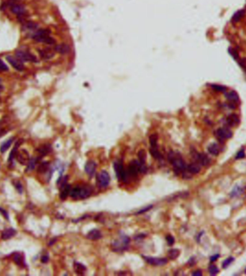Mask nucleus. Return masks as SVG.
Segmentation results:
<instances>
[{
	"label": "nucleus",
	"mask_w": 246,
	"mask_h": 276,
	"mask_svg": "<svg viewBox=\"0 0 246 276\" xmlns=\"http://www.w3.org/2000/svg\"><path fill=\"white\" fill-rule=\"evenodd\" d=\"M168 160L172 164L174 171L176 173H184L186 170V164L180 155H177L173 151L168 153Z\"/></svg>",
	"instance_id": "f257e3e1"
},
{
	"label": "nucleus",
	"mask_w": 246,
	"mask_h": 276,
	"mask_svg": "<svg viewBox=\"0 0 246 276\" xmlns=\"http://www.w3.org/2000/svg\"><path fill=\"white\" fill-rule=\"evenodd\" d=\"M51 31L48 29H41L36 33L33 34V39L38 43L48 44V45H54L56 41L52 37L50 36Z\"/></svg>",
	"instance_id": "f03ea898"
},
{
	"label": "nucleus",
	"mask_w": 246,
	"mask_h": 276,
	"mask_svg": "<svg viewBox=\"0 0 246 276\" xmlns=\"http://www.w3.org/2000/svg\"><path fill=\"white\" fill-rule=\"evenodd\" d=\"M92 189L88 186H77L71 188L70 192V196L72 199L78 200V199H85L92 194Z\"/></svg>",
	"instance_id": "7ed1b4c3"
},
{
	"label": "nucleus",
	"mask_w": 246,
	"mask_h": 276,
	"mask_svg": "<svg viewBox=\"0 0 246 276\" xmlns=\"http://www.w3.org/2000/svg\"><path fill=\"white\" fill-rule=\"evenodd\" d=\"M130 239L127 236H122L120 239L115 241L114 243H112V249L115 252H122L125 249H128V245L130 244Z\"/></svg>",
	"instance_id": "20e7f679"
},
{
	"label": "nucleus",
	"mask_w": 246,
	"mask_h": 276,
	"mask_svg": "<svg viewBox=\"0 0 246 276\" xmlns=\"http://www.w3.org/2000/svg\"><path fill=\"white\" fill-rule=\"evenodd\" d=\"M110 182V174L106 170H102L96 176V184L101 188L107 187Z\"/></svg>",
	"instance_id": "39448f33"
},
{
	"label": "nucleus",
	"mask_w": 246,
	"mask_h": 276,
	"mask_svg": "<svg viewBox=\"0 0 246 276\" xmlns=\"http://www.w3.org/2000/svg\"><path fill=\"white\" fill-rule=\"evenodd\" d=\"M114 168L115 170L116 176H117V179L120 181H126L127 179V172L124 168V166L122 162V160H117L114 163Z\"/></svg>",
	"instance_id": "423d86ee"
},
{
	"label": "nucleus",
	"mask_w": 246,
	"mask_h": 276,
	"mask_svg": "<svg viewBox=\"0 0 246 276\" xmlns=\"http://www.w3.org/2000/svg\"><path fill=\"white\" fill-rule=\"evenodd\" d=\"M15 55L18 59H20L22 61L25 62H33V63H36L38 62L37 58L29 52L23 51H17L15 52Z\"/></svg>",
	"instance_id": "0eeeda50"
},
{
	"label": "nucleus",
	"mask_w": 246,
	"mask_h": 276,
	"mask_svg": "<svg viewBox=\"0 0 246 276\" xmlns=\"http://www.w3.org/2000/svg\"><path fill=\"white\" fill-rule=\"evenodd\" d=\"M143 258L144 259L146 263L153 266H163L165 265L168 263V260L166 258H163V257L143 256Z\"/></svg>",
	"instance_id": "6e6552de"
},
{
	"label": "nucleus",
	"mask_w": 246,
	"mask_h": 276,
	"mask_svg": "<svg viewBox=\"0 0 246 276\" xmlns=\"http://www.w3.org/2000/svg\"><path fill=\"white\" fill-rule=\"evenodd\" d=\"M6 59L15 70H18V71H23L25 70V66L23 63V61L17 58L11 56V55H7L6 57Z\"/></svg>",
	"instance_id": "1a4fd4ad"
},
{
	"label": "nucleus",
	"mask_w": 246,
	"mask_h": 276,
	"mask_svg": "<svg viewBox=\"0 0 246 276\" xmlns=\"http://www.w3.org/2000/svg\"><path fill=\"white\" fill-rule=\"evenodd\" d=\"M217 136L220 141H224L225 140L229 139L233 136V132L229 128L222 127L217 130Z\"/></svg>",
	"instance_id": "9d476101"
},
{
	"label": "nucleus",
	"mask_w": 246,
	"mask_h": 276,
	"mask_svg": "<svg viewBox=\"0 0 246 276\" xmlns=\"http://www.w3.org/2000/svg\"><path fill=\"white\" fill-rule=\"evenodd\" d=\"M193 156L201 166H207L209 165L210 162H211V160L208 157V155H206L205 153H198V152H195V154Z\"/></svg>",
	"instance_id": "9b49d317"
},
{
	"label": "nucleus",
	"mask_w": 246,
	"mask_h": 276,
	"mask_svg": "<svg viewBox=\"0 0 246 276\" xmlns=\"http://www.w3.org/2000/svg\"><path fill=\"white\" fill-rule=\"evenodd\" d=\"M16 159L17 161L22 165H27L28 163L29 160H30V156H29V153L25 150H23L20 152H17L16 155Z\"/></svg>",
	"instance_id": "f8f14e48"
},
{
	"label": "nucleus",
	"mask_w": 246,
	"mask_h": 276,
	"mask_svg": "<svg viewBox=\"0 0 246 276\" xmlns=\"http://www.w3.org/2000/svg\"><path fill=\"white\" fill-rule=\"evenodd\" d=\"M84 169H85L86 173L88 176L92 177L95 174V173H96V163L94 161H93V160H89V161H88L86 163Z\"/></svg>",
	"instance_id": "ddd939ff"
},
{
	"label": "nucleus",
	"mask_w": 246,
	"mask_h": 276,
	"mask_svg": "<svg viewBox=\"0 0 246 276\" xmlns=\"http://www.w3.org/2000/svg\"><path fill=\"white\" fill-rule=\"evenodd\" d=\"M21 142H22L21 140H20L17 141V142H16V144H15V147L12 148L10 154H9V158H8V163H9V167H12V166H13L14 158H15V157H16L17 152V149H18V148L20 147V145H21Z\"/></svg>",
	"instance_id": "4468645a"
},
{
	"label": "nucleus",
	"mask_w": 246,
	"mask_h": 276,
	"mask_svg": "<svg viewBox=\"0 0 246 276\" xmlns=\"http://www.w3.org/2000/svg\"><path fill=\"white\" fill-rule=\"evenodd\" d=\"M12 260H13L14 263L16 265L21 267H25L26 266L25 262V258L23 257V255L20 254V252H15L12 255Z\"/></svg>",
	"instance_id": "2eb2a0df"
},
{
	"label": "nucleus",
	"mask_w": 246,
	"mask_h": 276,
	"mask_svg": "<svg viewBox=\"0 0 246 276\" xmlns=\"http://www.w3.org/2000/svg\"><path fill=\"white\" fill-rule=\"evenodd\" d=\"M17 231L15 229L13 228H7L6 229L4 230L2 232V235L1 237L3 240H7V239H11L16 234Z\"/></svg>",
	"instance_id": "dca6fc26"
},
{
	"label": "nucleus",
	"mask_w": 246,
	"mask_h": 276,
	"mask_svg": "<svg viewBox=\"0 0 246 276\" xmlns=\"http://www.w3.org/2000/svg\"><path fill=\"white\" fill-rule=\"evenodd\" d=\"M51 150H52V148H51V145L46 144V145H42L41 147H40V148L37 150V152H38V154H39V156L38 157L41 159L43 157L45 156V155H48L49 152H51Z\"/></svg>",
	"instance_id": "f3484780"
},
{
	"label": "nucleus",
	"mask_w": 246,
	"mask_h": 276,
	"mask_svg": "<svg viewBox=\"0 0 246 276\" xmlns=\"http://www.w3.org/2000/svg\"><path fill=\"white\" fill-rule=\"evenodd\" d=\"M86 237L91 240H98L102 237V234L99 230L92 229L87 234Z\"/></svg>",
	"instance_id": "a211bd4d"
},
{
	"label": "nucleus",
	"mask_w": 246,
	"mask_h": 276,
	"mask_svg": "<svg viewBox=\"0 0 246 276\" xmlns=\"http://www.w3.org/2000/svg\"><path fill=\"white\" fill-rule=\"evenodd\" d=\"M71 189V186L68 185V184H66V185L61 188L60 198L61 200H65L68 197V196L70 195Z\"/></svg>",
	"instance_id": "6ab92c4d"
},
{
	"label": "nucleus",
	"mask_w": 246,
	"mask_h": 276,
	"mask_svg": "<svg viewBox=\"0 0 246 276\" xmlns=\"http://www.w3.org/2000/svg\"><path fill=\"white\" fill-rule=\"evenodd\" d=\"M186 170L191 174H197L201 170V167L198 163H191L186 166Z\"/></svg>",
	"instance_id": "aec40b11"
},
{
	"label": "nucleus",
	"mask_w": 246,
	"mask_h": 276,
	"mask_svg": "<svg viewBox=\"0 0 246 276\" xmlns=\"http://www.w3.org/2000/svg\"><path fill=\"white\" fill-rule=\"evenodd\" d=\"M11 11H12V13L18 15V16L23 15L25 13V7L20 5H13L11 7Z\"/></svg>",
	"instance_id": "412c9836"
},
{
	"label": "nucleus",
	"mask_w": 246,
	"mask_h": 276,
	"mask_svg": "<svg viewBox=\"0 0 246 276\" xmlns=\"http://www.w3.org/2000/svg\"><path fill=\"white\" fill-rule=\"evenodd\" d=\"M239 121H240L239 117L235 114H230L227 118V123L228 125L231 126V127H234V126L237 125L239 123Z\"/></svg>",
	"instance_id": "4be33fe9"
},
{
	"label": "nucleus",
	"mask_w": 246,
	"mask_h": 276,
	"mask_svg": "<svg viewBox=\"0 0 246 276\" xmlns=\"http://www.w3.org/2000/svg\"><path fill=\"white\" fill-rule=\"evenodd\" d=\"M55 51H56L57 53L60 54H66L68 52H69L70 51V48L68 45L65 43H61L59 44V45H57L56 46H55L54 48Z\"/></svg>",
	"instance_id": "5701e85b"
},
{
	"label": "nucleus",
	"mask_w": 246,
	"mask_h": 276,
	"mask_svg": "<svg viewBox=\"0 0 246 276\" xmlns=\"http://www.w3.org/2000/svg\"><path fill=\"white\" fill-rule=\"evenodd\" d=\"M39 53L41 56L42 57V58L45 59V60H48V59H50V58L54 56V53L50 49L41 50V51H39Z\"/></svg>",
	"instance_id": "b1692460"
},
{
	"label": "nucleus",
	"mask_w": 246,
	"mask_h": 276,
	"mask_svg": "<svg viewBox=\"0 0 246 276\" xmlns=\"http://www.w3.org/2000/svg\"><path fill=\"white\" fill-rule=\"evenodd\" d=\"M41 160L39 157L38 158H32L30 159L28 163L27 164V168H26V171H30V170H34V168L36 166L38 161Z\"/></svg>",
	"instance_id": "393cba45"
},
{
	"label": "nucleus",
	"mask_w": 246,
	"mask_h": 276,
	"mask_svg": "<svg viewBox=\"0 0 246 276\" xmlns=\"http://www.w3.org/2000/svg\"><path fill=\"white\" fill-rule=\"evenodd\" d=\"M14 137H11L9 139H8L7 140H6L5 142H2V144L0 146V152L2 153H4V152H6L8 149L9 148V147L11 146V145L12 144L14 141Z\"/></svg>",
	"instance_id": "a878e982"
},
{
	"label": "nucleus",
	"mask_w": 246,
	"mask_h": 276,
	"mask_svg": "<svg viewBox=\"0 0 246 276\" xmlns=\"http://www.w3.org/2000/svg\"><path fill=\"white\" fill-rule=\"evenodd\" d=\"M74 268L75 273L78 275H83L84 272L86 271V267L84 265H82L81 263H77V262L74 263Z\"/></svg>",
	"instance_id": "bb28decb"
},
{
	"label": "nucleus",
	"mask_w": 246,
	"mask_h": 276,
	"mask_svg": "<svg viewBox=\"0 0 246 276\" xmlns=\"http://www.w3.org/2000/svg\"><path fill=\"white\" fill-rule=\"evenodd\" d=\"M225 97L230 102H237L239 99V96L237 93L234 91H230L229 92L225 93Z\"/></svg>",
	"instance_id": "cd10ccee"
},
{
	"label": "nucleus",
	"mask_w": 246,
	"mask_h": 276,
	"mask_svg": "<svg viewBox=\"0 0 246 276\" xmlns=\"http://www.w3.org/2000/svg\"><path fill=\"white\" fill-rule=\"evenodd\" d=\"M150 153L155 159H156V160H161V159L162 158V155H161V153L160 152V151L158 150L157 147H155V148L151 147L150 149Z\"/></svg>",
	"instance_id": "c85d7f7f"
},
{
	"label": "nucleus",
	"mask_w": 246,
	"mask_h": 276,
	"mask_svg": "<svg viewBox=\"0 0 246 276\" xmlns=\"http://www.w3.org/2000/svg\"><path fill=\"white\" fill-rule=\"evenodd\" d=\"M208 151L213 155H217L219 152V148L216 143H212L208 146Z\"/></svg>",
	"instance_id": "c756f323"
},
{
	"label": "nucleus",
	"mask_w": 246,
	"mask_h": 276,
	"mask_svg": "<svg viewBox=\"0 0 246 276\" xmlns=\"http://www.w3.org/2000/svg\"><path fill=\"white\" fill-rule=\"evenodd\" d=\"M50 164L48 162H43L38 168V172L39 173H45L49 170Z\"/></svg>",
	"instance_id": "7c9ffc66"
},
{
	"label": "nucleus",
	"mask_w": 246,
	"mask_h": 276,
	"mask_svg": "<svg viewBox=\"0 0 246 276\" xmlns=\"http://www.w3.org/2000/svg\"><path fill=\"white\" fill-rule=\"evenodd\" d=\"M245 13V10H243V9H242V10L237 11V12L233 15V18H232V21H233V23H237V22L240 21V19L244 17Z\"/></svg>",
	"instance_id": "2f4dec72"
},
{
	"label": "nucleus",
	"mask_w": 246,
	"mask_h": 276,
	"mask_svg": "<svg viewBox=\"0 0 246 276\" xmlns=\"http://www.w3.org/2000/svg\"><path fill=\"white\" fill-rule=\"evenodd\" d=\"M180 251L177 249H172L168 251V257L171 260H175L179 257Z\"/></svg>",
	"instance_id": "473e14b6"
},
{
	"label": "nucleus",
	"mask_w": 246,
	"mask_h": 276,
	"mask_svg": "<svg viewBox=\"0 0 246 276\" xmlns=\"http://www.w3.org/2000/svg\"><path fill=\"white\" fill-rule=\"evenodd\" d=\"M243 193V188L237 186L235 187L234 189L233 190L232 193L230 194V196H231V197H237L240 195H241Z\"/></svg>",
	"instance_id": "72a5a7b5"
},
{
	"label": "nucleus",
	"mask_w": 246,
	"mask_h": 276,
	"mask_svg": "<svg viewBox=\"0 0 246 276\" xmlns=\"http://www.w3.org/2000/svg\"><path fill=\"white\" fill-rule=\"evenodd\" d=\"M149 142H150V146L155 148L157 147V142H158V136L156 134H153L150 136L149 137Z\"/></svg>",
	"instance_id": "f704fd0d"
},
{
	"label": "nucleus",
	"mask_w": 246,
	"mask_h": 276,
	"mask_svg": "<svg viewBox=\"0 0 246 276\" xmlns=\"http://www.w3.org/2000/svg\"><path fill=\"white\" fill-rule=\"evenodd\" d=\"M138 159L140 163L145 164L146 160V153L144 150H140L138 152Z\"/></svg>",
	"instance_id": "c9c22d12"
},
{
	"label": "nucleus",
	"mask_w": 246,
	"mask_h": 276,
	"mask_svg": "<svg viewBox=\"0 0 246 276\" xmlns=\"http://www.w3.org/2000/svg\"><path fill=\"white\" fill-rule=\"evenodd\" d=\"M13 185L15 186V188L17 189V192L19 194H22L23 192V187L22 186V184L20 183V181H13Z\"/></svg>",
	"instance_id": "e433bc0d"
},
{
	"label": "nucleus",
	"mask_w": 246,
	"mask_h": 276,
	"mask_svg": "<svg viewBox=\"0 0 246 276\" xmlns=\"http://www.w3.org/2000/svg\"><path fill=\"white\" fill-rule=\"evenodd\" d=\"M38 25L36 24V23H33V22H28L25 24V27L27 30H35V29L38 28Z\"/></svg>",
	"instance_id": "4c0bfd02"
},
{
	"label": "nucleus",
	"mask_w": 246,
	"mask_h": 276,
	"mask_svg": "<svg viewBox=\"0 0 246 276\" xmlns=\"http://www.w3.org/2000/svg\"><path fill=\"white\" fill-rule=\"evenodd\" d=\"M209 274L211 275H216L219 273V269L214 265H211L209 267Z\"/></svg>",
	"instance_id": "58836bf2"
},
{
	"label": "nucleus",
	"mask_w": 246,
	"mask_h": 276,
	"mask_svg": "<svg viewBox=\"0 0 246 276\" xmlns=\"http://www.w3.org/2000/svg\"><path fill=\"white\" fill-rule=\"evenodd\" d=\"M233 261H234V257H228L227 259H226V260L222 263V267H223V268H227V267L230 265Z\"/></svg>",
	"instance_id": "ea45409f"
},
{
	"label": "nucleus",
	"mask_w": 246,
	"mask_h": 276,
	"mask_svg": "<svg viewBox=\"0 0 246 276\" xmlns=\"http://www.w3.org/2000/svg\"><path fill=\"white\" fill-rule=\"evenodd\" d=\"M229 53L231 55V56L233 57L234 59H235V60L238 59L239 54H238V53L237 52V51H236L235 49H234V48H229Z\"/></svg>",
	"instance_id": "a19ab883"
},
{
	"label": "nucleus",
	"mask_w": 246,
	"mask_h": 276,
	"mask_svg": "<svg viewBox=\"0 0 246 276\" xmlns=\"http://www.w3.org/2000/svg\"><path fill=\"white\" fill-rule=\"evenodd\" d=\"M212 87L214 88V89L216 90V91H221V92H225V91H226L227 90V88L225 86H224L212 85Z\"/></svg>",
	"instance_id": "79ce46f5"
},
{
	"label": "nucleus",
	"mask_w": 246,
	"mask_h": 276,
	"mask_svg": "<svg viewBox=\"0 0 246 276\" xmlns=\"http://www.w3.org/2000/svg\"><path fill=\"white\" fill-rule=\"evenodd\" d=\"M245 157V150L243 149L240 150L237 153L235 156L236 160H239V159H243Z\"/></svg>",
	"instance_id": "37998d69"
},
{
	"label": "nucleus",
	"mask_w": 246,
	"mask_h": 276,
	"mask_svg": "<svg viewBox=\"0 0 246 276\" xmlns=\"http://www.w3.org/2000/svg\"><path fill=\"white\" fill-rule=\"evenodd\" d=\"M8 70H9V68L7 67V66L0 59V70H2V71H7Z\"/></svg>",
	"instance_id": "c03bdc74"
},
{
	"label": "nucleus",
	"mask_w": 246,
	"mask_h": 276,
	"mask_svg": "<svg viewBox=\"0 0 246 276\" xmlns=\"http://www.w3.org/2000/svg\"><path fill=\"white\" fill-rule=\"evenodd\" d=\"M152 208H153V206H152V205H150V206H147V207L143 208V209H141V210L138 211L136 213V214L138 215V214H141V213H146V212L148 211L149 210H150Z\"/></svg>",
	"instance_id": "a18cd8bd"
},
{
	"label": "nucleus",
	"mask_w": 246,
	"mask_h": 276,
	"mask_svg": "<svg viewBox=\"0 0 246 276\" xmlns=\"http://www.w3.org/2000/svg\"><path fill=\"white\" fill-rule=\"evenodd\" d=\"M166 241H167V242H168V244L169 245H174V242H175V239H174V237L173 236H171V235H168L166 237Z\"/></svg>",
	"instance_id": "49530a36"
},
{
	"label": "nucleus",
	"mask_w": 246,
	"mask_h": 276,
	"mask_svg": "<svg viewBox=\"0 0 246 276\" xmlns=\"http://www.w3.org/2000/svg\"><path fill=\"white\" fill-rule=\"evenodd\" d=\"M49 261V256L48 255H44L41 257V262L43 263H47Z\"/></svg>",
	"instance_id": "de8ad7c7"
},
{
	"label": "nucleus",
	"mask_w": 246,
	"mask_h": 276,
	"mask_svg": "<svg viewBox=\"0 0 246 276\" xmlns=\"http://www.w3.org/2000/svg\"><path fill=\"white\" fill-rule=\"evenodd\" d=\"M0 213H2V214L5 216V218H6L7 220H9V215H8V213L7 211H5V209H3L2 208L0 207Z\"/></svg>",
	"instance_id": "09e8293b"
},
{
	"label": "nucleus",
	"mask_w": 246,
	"mask_h": 276,
	"mask_svg": "<svg viewBox=\"0 0 246 276\" xmlns=\"http://www.w3.org/2000/svg\"><path fill=\"white\" fill-rule=\"evenodd\" d=\"M219 255H218V254H217V255H213V256H212V257H210V262H211V263L215 262L218 258H219Z\"/></svg>",
	"instance_id": "8fccbe9b"
},
{
	"label": "nucleus",
	"mask_w": 246,
	"mask_h": 276,
	"mask_svg": "<svg viewBox=\"0 0 246 276\" xmlns=\"http://www.w3.org/2000/svg\"><path fill=\"white\" fill-rule=\"evenodd\" d=\"M195 263H196V261H195V259H194V257H191V258L189 260V264L190 266H193L194 264H195Z\"/></svg>",
	"instance_id": "3c124183"
},
{
	"label": "nucleus",
	"mask_w": 246,
	"mask_h": 276,
	"mask_svg": "<svg viewBox=\"0 0 246 276\" xmlns=\"http://www.w3.org/2000/svg\"><path fill=\"white\" fill-rule=\"evenodd\" d=\"M192 275H196V276H200V275H202V273H201V270H197V271L194 272V273H192Z\"/></svg>",
	"instance_id": "603ef678"
},
{
	"label": "nucleus",
	"mask_w": 246,
	"mask_h": 276,
	"mask_svg": "<svg viewBox=\"0 0 246 276\" xmlns=\"http://www.w3.org/2000/svg\"><path fill=\"white\" fill-rule=\"evenodd\" d=\"M56 238H54V239H51V241H50V242H49V244H48V245L49 246H51V245H53V244L56 242Z\"/></svg>",
	"instance_id": "864d4df0"
},
{
	"label": "nucleus",
	"mask_w": 246,
	"mask_h": 276,
	"mask_svg": "<svg viewBox=\"0 0 246 276\" xmlns=\"http://www.w3.org/2000/svg\"><path fill=\"white\" fill-rule=\"evenodd\" d=\"M2 91H3V86L2 85H0V94L2 93Z\"/></svg>",
	"instance_id": "5fc2aeb1"
},
{
	"label": "nucleus",
	"mask_w": 246,
	"mask_h": 276,
	"mask_svg": "<svg viewBox=\"0 0 246 276\" xmlns=\"http://www.w3.org/2000/svg\"><path fill=\"white\" fill-rule=\"evenodd\" d=\"M245 273H246V269H245Z\"/></svg>",
	"instance_id": "6e6d98bb"
}]
</instances>
